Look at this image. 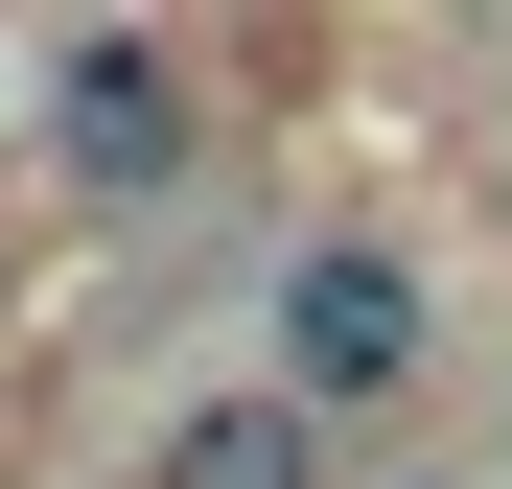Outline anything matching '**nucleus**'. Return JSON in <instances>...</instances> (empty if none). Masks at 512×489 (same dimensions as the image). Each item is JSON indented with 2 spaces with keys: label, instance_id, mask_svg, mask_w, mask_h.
<instances>
[{
  "label": "nucleus",
  "instance_id": "f257e3e1",
  "mask_svg": "<svg viewBox=\"0 0 512 489\" xmlns=\"http://www.w3.org/2000/svg\"><path fill=\"white\" fill-rule=\"evenodd\" d=\"M256 373L350 443V420H396V396L443 373V280H419L396 233H280V280H256Z\"/></svg>",
  "mask_w": 512,
  "mask_h": 489
},
{
  "label": "nucleus",
  "instance_id": "f03ea898",
  "mask_svg": "<svg viewBox=\"0 0 512 489\" xmlns=\"http://www.w3.org/2000/svg\"><path fill=\"white\" fill-rule=\"evenodd\" d=\"M47 163H70L94 210H163V187L210 163V70L163 47V24H70V47H47Z\"/></svg>",
  "mask_w": 512,
  "mask_h": 489
},
{
  "label": "nucleus",
  "instance_id": "7ed1b4c3",
  "mask_svg": "<svg viewBox=\"0 0 512 489\" xmlns=\"http://www.w3.org/2000/svg\"><path fill=\"white\" fill-rule=\"evenodd\" d=\"M140 489H326V420H303L280 373H210V396H163Z\"/></svg>",
  "mask_w": 512,
  "mask_h": 489
}]
</instances>
